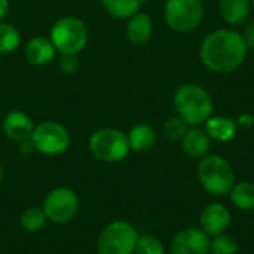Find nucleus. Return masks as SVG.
<instances>
[{
  "label": "nucleus",
  "mask_w": 254,
  "mask_h": 254,
  "mask_svg": "<svg viewBox=\"0 0 254 254\" xmlns=\"http://www.w3.org/2000/svg\"><path fill=\"white\" fill-rule=\"evenodd\" d=\"M243 37H244V42H246L247 48L254 49V19L247 24V27H246V30H244Z\"/></svg>",
  "instance_id": "27"
},
{
  "label": "nucleus",
  "mask_w": 254,
  "mask_h": 254,
  "mask_svg": "<svg viewBox=\"0 0 254 254\" xmlns=\"http://www.w3.org/2000/svg\"><path fill=\"white\" fill-rule=\"evenodd\" d=\"M252 4H254V0H252Z\"/></svg>",
  "instance_id": "30"
},
{
  "label": "nucleus",
  "mask_w": 254,
  "mask_h": 254,
  "mask_svg": "<svg viewBox=\"0 0 254 254\" xmlns=\"http://www.w3.org/2000/svg\"><path fill=\"white\" fill-rule=\"evenodd\" d=\"M137 241L138 232L131 223L125 220H115L100 232L97 240V253L132 254Z\"/></svg>",
  "instance_id": "6"
},
{
  "label": "nucleus",
  "mask_w": 254,
  "mask_h": 254,
  "mask_svg": "<svg viewBox=\"0 0 254 254\" xmlns=\"http://www.w3.org/2000/svg\"><path fill=\"white\" fill-rule=\"evenodd\" d=\"M205 132L211 140L226 143L235 137L237 132V122L228 116H210L205 121Z\"/></svg>",
  "instance_id": "16"
},
{
  "label": "nucleus",
  "mask_w": 254,
  "mask_h": 254,
  "mask_svg": "<svg viewBox=\"0 0 254 254\" xmlns=\"http://www.w3.org/2000/svg\"><path fill=\"white\" fill-rule=\"evenodd\" d=\"M167 25L177 33L195 30L204 18L201 0H167L164 7Z\"/></svg>",
  "instance_id": "7"
},
{
  "label": "nucleus",
  "mask_w": 254,
  "mask_h": 254,
  "mask_svg": "<svg viewBox=\"0 0 254 254\" xmlns=\"http://www.w3.org/2000/svg\"><path fill=\"white\" fill-rule=\"evenodd\" d=\"M88 27L76 16H63L51 28L49 39L58 54H79L88 43Z\"/></svg>",
  "instance_id": "5"
},
{
  "label": "nucleus",
  "mask_w": 254,
  "mask_h": 254,
  "mask_svg": "<svg viewBox=\"0 0 254 254\" xmlns=\"http://www.w3.org/2000/svg\"><path fill=\"white\" fill-rule=\"evenodd\" d=\"M173 104L179 118L189 127H199L213 115V98L210 92L196 83H185L177 88Z\"/></svg>",
  "instance_id": "2"
},
{
  "label": "nucleus",
  "mask_w": 254,
  "mask_h": 254,
  "mask_svg": "<svg viewBox=\"0 0 254 254\" xmlns=\"http://www.w3.org/2000/svg\"><path fill=\"white\" fill-rule=\"evenodd\" d=\"M199 225L208 237L225 234L231 225V213L223 204L211 202L201 211Z\"/></svg>",
  "instance_id": "11"
},
{
  "label": "nucleus",
  "mask_w": 254,
  "mask_h": 254,
  "mask_svg": "<svg viewBox=\"0 0 254 254\" xmlns=\"http://www.w3.org/2000/svg\"><path fill=\"white\" fill-rule=\"evenodd\" d=\"M198 179L204 190L211 195H226L235 185L232 165L219 155H205L198 165Z\"/></svg>",
  "instance_id": "3"
},
{
  "label": "nucleus",
  "mask_w": 254,
  "mask_h": 254,
  "mask_svg": "<svg viewBox=\"0 0 254 254\" xmlns=\"http://www.w3.org/2000/svg\"><path fill=\"white\" fill-rule=\"evenodd\" d=\"M58 67L64 74H73L79 68V57L77 54H60Z\"/></svg>",
  "instance_id": "26"
},
{
  "label": "nucleus",
  "mask_w": 254,
  "mask_h": 254,
  "mask_svg": "<svg viewBox=\"0 0 254 254\" xmlns=\"http://www.w3.org/2000/svg\"><path fill=\"white\" fill-rule=\"evenodd\" d=\"M153 33V21L152 18L144 12H137L131 18H128L125 34L129 43L135 46L144 45Z\"/></svg>",
  "instance_id": "14"
},
{
  "label": "nucleus",
  "mask_w": 254,
  "mask_h": 254,
  "mask_svg": "<svg viewBox=\"0 0 254 254\" xmlns=\"http://www.w3.org/2000/svg\"><path fill=\"white\" fill-rule=\"evenodd\" d=\"M34 124L31 121V118L19 110H13L9 112L1 122V129L4 132V135L16 143L25 141L31 137L33 129H34Z\"/></svg>",
  "instance_id": "12"
},
{
  "label": "nucleus",
  "mask_w": 254,
  "mask_h": 254,
  "mask_svg": "<svg viewBox=\"0 0 254 254\" xmlns=\"http://www.w3.org/2000/svg\"><path fill=\"white\" fill-rule=\"evenodd\" d=\"M132 254H165V250L158 238L152 235H143L138 237V241L135 244Z\"/></svg>",
  "instance_id": "25"
},
{
  "label": "nucleus",
  "mask_w": 254,
  "mask_h": 254,
  "mask_svg": "<svg viewBox=\"0 0 254 254\" xmlns=\"http://www.w3.org/2000/svg\"><path fill=\"white\" fill-rule=\"evenodd\" d=\"M219 7L225 22L231 25H240L250 15L252 0H220Z\"/></svg>",
  "instance_id": "17"
},
{
  "label": "nucleus",
  "mask_w": 254,
  "mask_h": 254,
  "mask_svg": "<svg viewBox=\"0 0 254 254\" xmlns=\"http://www.w3.org/2000/svg\"><path fill=\"white\" fill-rule=\"evenodd\" d=\"M48 220L57 225H65L76 216L79 210V198L68 188H57L43 199L42 205Z\"/></svg>",
  "instance_id": "9"
},
{
  "label": "nucleus",
  "mask_w": 254,
  "mask_h": 254,
  "mask_svg": "<svg viewBox=\"0 0 254 254\" xmlns=\"http://www.w3.org/2000/svg\"><path fill=\"white\" fill-rule=\"evenodd\" d=\"M127 135L134 152H149L156 143V132L147 124H135Z\"/></svg>",
  "instance_id": "18"
},
{
  "label": "nucleus",
  "mask_w": 254,
  "mask_h": 254,
  "mask_svg": "<svg viewBox=\"0 0 254 254\" xmlns=\"http://www.w3.org/2000/svg\"><path fill=\"white\" fill-rule=\"evenodd\" d=\"M46 220H48V217H46L43 208L28 207L21 214L19 223H21V228L24 231H27V232H37V231H40L45 226Z\"/></svg>",
  "instance_id": "21"
},
{
  "label": "nucleus",
  "mask_w": 254,
  "mask_h": 254,
  "mask_svg": "<svg viewBox=\"0 0 254 254\" xmlns=\"http://www.w3.org/2000/svg\"><path fill=\"white\" fill-rule=\"evenodd\" d=\"M21 43L19 31L10 25L0 21V54H9L18 49Z\"/></svg>",
  "instance_id": "22"
},
{
  "label": "nucleus",
  "mask_w": 254,
  "mask_h": 254,
  "mask_svg": "<svg viewBox=\"0 0 254 254\" xmlns=\"http://www.w3.org/2000/svg\"><path fill=\"white\" fill-rule=\"evenodd\" d=\"M210 237L201 228H186L171 241L170 254H208Z\"/></svg>",
  "instance_id": "10"
},
{
  "label": "nucleus",
  "mask_w": 254,
  "mask_h": 254,
  "mask_svg": "<svg viewBox=\"0 0 254 254\" xmlns=\"http://www.w3.org/2000/svg\"><path fill=\"white\" fill-rule=\"evenodd\" d=\"M30 140L36 152L48 156H57L64 153L71 143L68 129L55 121H46L36 125Z\"/></svg>",
  "instance_id": "8"
},
{
  "label": "nucleus",
  "mask_w": 254,
  "mask_h": 254,
  "mask_svg": "<svg viewBox=\"0 0 254 254\" xmlns=\"http://www.w3.org/2000/svg\"><path fill=\"white\" fill-rule=\"evenodd\" d=\"M57 49L54 46V43L51 42L49 37L45 36H36L31 37L24 48V55L25 60L36 67H43L46 64H49L55 55H57Z\"/></svg>",
  "instance_id": "13"
},
{
  "label": "nucleus",
  "mask_w": 254,
  "mask_h": 254,
  "mask_svg": "<svg viewBox=\"0 0 254 254\" xmlns=\"http://www.w3.org/2000/svg\"><path fill=\"white\" fill-rule=\"evenodd\" d=\"M3 176H4V173H3V167H1V164H0V186H1V183H3Z\"/></svg>",
  "instance_id": "29"
},
{
  "label": "nucleus",
  "mask_w": 254,
  "mask_h": 254,
  "mask_svg": "<svg viewBox=\"0 0 254 254\" xmlns=\"http://www.w3.org/2000/svg\"><path fill=\"white\" fill-rule=\"evenodd\" d=\"M88 146L95 159L109 164L124 161L131 150L128 135L116 128L97 129L89 137Z\"/></svg>",
  "instance_id": "4"
},
{
  "label": "nucleus",
  "mask_w": 254,
  "mask_h": 254,
  "mask_svg": "<svg viewBox=\"0 0 254 254\" xmlns=\"http://www.w3.org/2000/svg\"><path fill=\"white\" fill-rule=\"evenodd\" d=\"M238 249V241L226 234L216 235L210 240V252L213 254H237Z\"/></svg>",
  "instance_id": "23"
},
{
  "label": "nucleus",
  "mask_w": 254,
  "mask_h": 254,
  "mask_svg": "<svg viewBox=\"0 0 254 254\" xmlns=\"http://www.w3.org/2000/svg\"><path fill=\"white\" fill-rule=\"evenodd\" d=\"M243 34L229 28H219L207 34L201 43L202 64L214 73H229L238 68L247 57Z\"/></svg>",
  "instance_id": "1"
},
{
  "label": "nucleus",
  "mask_w": 254,
  "mask_h": 254,
  "mask_svg": "<svg viewBox=\"0 0 254 254\" xmlns=\"http://www.w3.org/2000/svg\"><path fill=\"white\" fill-rule=\"evenodd\" d=\"M229 198L237 208L243 211H252L254 210V183L252 182L235 183L229 192Z\"/></svg>",
  "instance_id": "20"
},
{
  "label": "nucleus",
  "mask_w": 254,
  "mask_h": 254,
  "mask_svg": "<svg viewBox=\"0 0 254 254\" xmlns=\"http://www.w3.org/2000/svg\"><path fill=\"white\" fill-rule=\"evenodd\" d=\"M189 125L179 116L170 118L164 125V135L170 141H182L185 134L188 132Z\"/></svg>",
  "instance_id": "24"
},
{
  "label": "nucleus",
  "mask_w": 254,
  "mask_h": 254,
  "mask_svg": "<svg viewBox=\"0 0 254 254\" xmlns=\"http://www.w3.org/2000/svg\"><path fill=\"white\" fill-rule=\"evenodd\" d=\"M210 146L211 138L207 135L204 129L198 127H190L182 140V147L185 153L193 159H202L205 155H208Z\"/></svg>",
  "instance_id": "15"
},
{
  "label": "nucleus",
  "mask_w": 254,
  "mask_h": 254,
  "mask_svg": "<svg viewBox=\"0 0 254 254\" xmlns=\"http://www.w3.org/2000/svg\"><path fill=\"white\" fill-rule=\"evenodd\" d=\"M144 0H101L104 10L118 19H128L134 13L140 12Z\"/></svg>",
  "instance_id": "19"
},
{
  "label": "nucleus",
  "mask_w": 254,
  "mask_h": 254,
  "mask_svg": "<svg viewBox=\"0 0 254 254\" xmlns=\"http://www.w3.org/2000/svg\"><path fill=\"white\" fill-rule=\"evenodd\" d=\"M9 7H10V4H9V0H0V21L7 15V12H9Z\"/></svg>",
  "instance_id": "28"
}]
</instances>
